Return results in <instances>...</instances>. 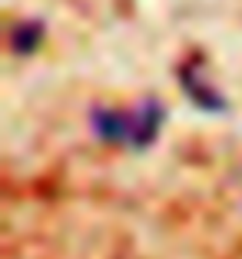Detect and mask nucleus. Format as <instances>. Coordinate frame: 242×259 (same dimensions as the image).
Returning a JSON list of instances; mask_svg holds the SVG:
<instances>
[{
	"instance_id": "obj_2",
	"label": "nucleus",
	"mask_w": 242,
	"mask_h": 259,
	"mask_svg": "<svg viewBox=\"0 0 242 259\" xmlns=\"http://www.w3.org/2000/svg\"><path fill=\"white\" fill-rule=\"evenodd\" d=\"M179 87L186 93L192 107H199L203 113H226L229 110V97L219 93V87L209 80V70H206L203 57H192L179 67Z\"/></svg>"
},
{
	"instance_id": "obj_1",
	"label": "nucleus",
	"mask_w": 242,
	"mask_h": 259,
	"mask_svg": "<svg viewBox=\"0 0 242 259\" xmlns=\"http://www.w3.org/2000/svg\"><path fill=\"white\" fill-rule=\"evenodd\" d=\"M166 123V107L159 97H143L136 107H93L90 126L96 140L110 146H126V150H150L159 140V130Z\"/></svg>"
},
{
	"instance_id": "obj_3",
	"label": "nucleus",
	"mask_w": 242,
	"mask_h": 259,
	"mask_svg": "<svg viewBox=\"0 0 242 259\" xmlns=\"http://www.w3.org/2000/svg\"><path fill=\"white\" fill-rule=\"evenodd\" d=\"M46 40V27L43 20H20L10 30V50H14L17 57H33L43 47Z\"/></svg>"
}]
</instances>
